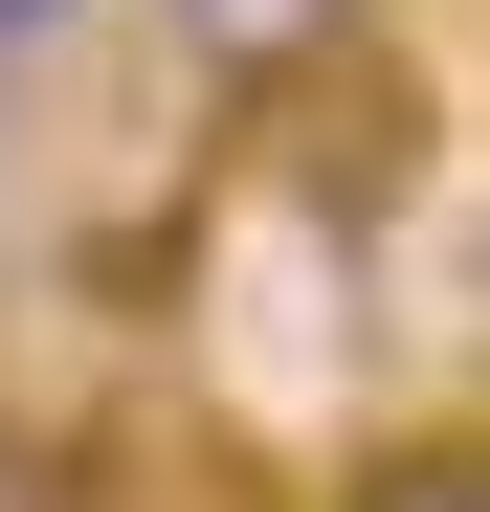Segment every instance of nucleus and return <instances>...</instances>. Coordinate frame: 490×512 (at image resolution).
I'll return each mask as SVG.
<instances>
[{
  "label": "nucleus",
  "mask_w": 490,
  "mask_h": 512,
  "mask_svg": "<svg viewBox=\"0 0 490 512\" xmlns=\"http://www.w3.org/2000/svg\"><path fill=\"white\" fill-rule=\"evenodd\" d=\"M67 23H112V0H0V67H23V45H67Z\"/></svg>",
  "instance_id": "obj_3"
},
{
  "label": "nucleus",
  "mask_w": 490,
  "mask_h": 512,
  "mask_svg": "<svg viewBox=\"0 0 490 512\" xmlns=\"http://www.w3.org/2000/svg\"><path fill=\"white\" fill-rule=\"evenodd\" d=\"M179 45L223 67V90H290V67H335V45H357V0H179Z\"/></svg>",
  "instance_id": "obj_1"
},
{
  "label": "nucleus",
  "mask_w": 490,
  "mask_h": 512,
  "mask_svg": "<svg viewBox=\"0 0 490 512\" xmlns=\"http://www.w3.org/2000/svg\"><path fill=\"white\" fill-rule=\"evenodd\" d=\"M357 512H490V468L468 446H401V468H357Z\"/></svg>",
  "instance_id": "obj_2"
}]
</instances>
